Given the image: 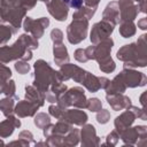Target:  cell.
Instances as JSON below:
<instances>
[{"instance_id": "obj_30", "label": "cell", "mask_w": 147, "mask_h": 147, "mask_svg": "<svg viewBox=\"0 0 147 147\" xmlns=\"http://www.w3.org/2000/svg\"><path fill=\"white\" fill-rule=\"evenodd\" d=\"M14 107H15V99L10 96H5L3 99H0V110L3 114V116H9L14 114Z\"/></svg>"}, {"instance_id": "obj_56", "label": "cell", "mask_w": 147, "mask_h": 147, "mask_svg": "<svg viewBox=\"0 0 147 147\" xmlns=\"http://www.w3.org/2000/svg\"><path fill=\"white\" fill-rule=\"evenodd\" d=\"M0 145H5V141L2 140V138H0Z\"/></svg>"}, {"instance_id": "obj_54", "label": "cell", "mask_w": 147, "mask_h": 147, "mask_svg": "<svg viewBox=\"0 0 147 147\" xmlns=\"http://www.w3.org/2000/svg\"><path fill=\"white\" fill-rule=\"evenodd\" d=\"M7 80H3L1 77H0V94L3 93V88H5V85H6Z\"/></svg>"}, {"instance_id": "obj_47", "label": "cell", "mask_w": 147, "mask_h": 147, "mask_svg": "<svg viewBox=\"0 0 147 147\" xmlns=\"http://www.w3.org/2000/svg\"><path fill=\"white\" fill-rule=\"evenodd\" d=\"M37 1L38 0H22V5L26 10H31L37 5Z\"/></svg>"}, {"instance_id": "obj_35", "label": "cell", "mask_w": 147, "mask_h": 147, "mask_svg": "<svg viewBox=\"0 0 147 147\" xmlns=\"http://www.w3.org/2000/svg\"><path fill=\"white\" fill-rule=\"evenodd\" d=\"M14 68H15V70L17 71V74H20V75L29 74V71H30V69H31L29 62H28V61H24V60H22V59L15 61Z\"/></svg>"}, {"instance_id": "obj_24", "label": "cell", "mask_w": 147, "mask_h": 147, "mask_svg": "<svg viewBox=\"0 0 147 147\" xmlns=\"http://www.w3.org/2000/svg\"><path fill=\"white\" fill-rule=\"evenodd\" d=\"M126 86L122 79V76L118 74L111 80H109L107 87L105 88L106 94H115V93H124L126 91Z\"/></svg>"}, {"instance_id": "obj_8", "label": "cell", "mask_w": 147, "mask_h": 147, "mask_svg": "<svg viewBox=\"0 0 147 147\" xmlns=\"http://www.w3.org/2000/svg\"><path fill=\"white\" fill-rule=\"evenodd\" d=\"M114 25L110 24L109 22L107 21H99L96 23H94L92 25V29H91V32H90V40L93 45L98 44L99 41L108 38L111 36V33L114 32Z\"/></svg>"}, {"instance_id": "obj_15", "label": "cell", "mask_w": 147, "mask_h": 147, "mask_svg": "<svg viewBox=\"0 0 147 147\" xmlns=\"http://www.w3.org/2000/svg\"><path fill=\"white\" fill-rule=\"evenodd\" d=\"M40 107L26 99L24 100H18L17 103H15L14 107V114L18 117V118H24V117H33L38 109Z\"/></svg>"}, {"instance_id": "obj_22", "label": "cell", "mask_w": 147, "mask_h": 147, "mask_svg": "<svg viewBox=\"0 0 147 147\" xmlns=\"http://www.w3.org/2000/svg\"><path fill=\"white\" fill-rule=\"evenodd\" d=\"M25 99L38 105L39 107H42L46 101L45 94L37 90L33 85H25Z\"/></svg>"}, {"instance_id": "obj_11", "label": "cell", "mask_w": 147, "mask_h": 147, "mask_svg": "<svg viewBox=\"0 0 147 147\" xmlns=\"http://www.w3.org/2000/svg\"><path fill=\"white\" fill-rule=\"evenodd\" d=\"M147 134V126L145 125H136V126H130L122 131L119 133V139L124 142V145L133 146L138 141V139L142 136Z\"/></svg>"}, {"instance_id": "obj_23", "label": "cell", "mask_w": 147, "mask_h": 147, "mask_svg": "<svg viewBox=\"0 0 147 147\" xmlns=\"http://www.w3.org/2000/svg\"><path fill=\"white\" fill-rule=\"evenodd\" d=\"M68 90L67 85L63 84V83H59V84H53L51 85V87L48 88V91L45 93V99L47 102L49 103H56L57 101V98L64 93L65 91Z\"/></svg>"}, {"instance_id": "obj_6", "label": "cell", "mask_w": 147, "mask_h": 147, "mask_svg": "<svg viewBox=\"0 0 147 147\" xmlns=\"http://www.w3.org/2000/svg\"><path fill=\"white\" fill-rule=\"evenodd\" d=\"M49 24H51V21L47 17H40L38 20H33L32 17L25 16L23 20L22 26L25 33L31 34L36 39H40L45 33V29H47Z\"/></svg>"}, {"instance_id": "obj_49", "label": "cell", "mask_w": 147, "mask_h": 147, "mask_svg": "<svg viewBox=\"0 0 147 147\" xmlns=\"http://www.w3.org/2000/svg\"><path fill=\"white\" fill-rule=\"evenodd\" d=\"M85 53H86V56H87L88 61L90 60H94V45L92 44L91 46L86 47L85 48Z\"/></svg>"}, {"instance_id": "obj_57", "label": "cell", "mask_w": 147, "mask_h": 147, "mask_svg": "<svg viewBox=\"0 0 147 147\" xmlns=\"http://www.w3.org/2000/svg\"><path fill=\"white\" fill-rule=\"evenodd\" d=\"M39 1H41V2H45V3H46V2H48L49 0H39Z\"/></svg>"}, {"instance_id": "obj_4", "label": "cell", "mask_w": 147, "mask_h": 147, "mask_svg": "<svg viewBox=\"0 0 147 147\" xmlns=\"http://www.w3.org/2000/svg\"><path fill=\"white\" fill-rule=\"evenodd\" d=\"M87 98L85 95L84 88L82 86H74L71 88H68L64 93H62L56 101V105L63 109L74 107L79 109L86 108Z\"/></svg>"}, {"instance_id": "obj_40", "label": "cell", "mask_w": 147, "mask_h": 147, "mask_svg": "<svg viewBox=\"0 0 147 147\" xmlns=\"http://www.w3.org/2000/svg\"><path fill=\"white\" fill-rule=\"evenodd\" d=\"M118 140H119V134H118V132H117L116 130H113V131H110V132L107 134V137H106V142L102 144V145H103V146H106V145H108V146H115V145H117Z\"/></svg>"}, {"instance_id": "obj_43", "label": "cell", "mask_w": 147, "mask_h": 147, "mask_svg": "<svg viewBox=\"0 0 147 147\" xmlns=\"http://www.w3.org/2000/svg\"><path fill=\"white\" fill-rule=\"evenodd\" d=\"M74 57L79 63H85V62L88 61V59L86 56V53H85V48H77L74 52Z\"/></svg>"}, {"instance_id": "obj_3", "label": "cell", "mask_w": 147, "mask_h": 147, "mask_svg": "<svg viewBox=\"0 0 147 147\" xmlns=\"http://www.w3.org/2000/svg\"><path fill=\"white\" fill-rule=\"evenodd\" d=\"M33 70L34 72H33L32 85L44 94L48 91L51 85L63 83L60 71L53 69L51 64L42 59H39L34 62Z\"/></svg>"}, {"instance_id": "obj_45", "label": "cell", "mask_w": 147, "mask_h": 147, "mask_svg": "<svg viewBox=\"0 0 147 147\" xmlns=\"http://www.w3.org/2000/svg\"><path fill=\"white\" fill-rule=\"evenodd\" d=\"M17 138H21V139H24L26 141H29L30 144H34V138H33V134L31 131L29 130H23L18 133V137Z\"/></svg>"}, {"instance_id": "obj_38", "label": "cell", "mask_w": 147, "mask_h": 147, "mask_svg": "<svg viewBox=\"0 0 147 147\" xmlns=\"http://www.w3.org/2000/svg\"><path fill=\"white\" fill-rule=\"evenodd\" d=\"M95 119L99 124H107L110 119V111L107 109H100L99 111H96Z\"/></svg>"}, {"instance_id": "obj_46", "label": "cell", "mask_w": 147, "mask_h": 147, "mask_svg": "<svg viewBox=\"0 0 147 147\" xmlns=\"http://www.w3.org/2000/svg\"><path fill=\"white\" fill-rule=\"evenodd\" d=\"M69 8H74V9H78L79 7H82L84 5V0H62Z\"/></svg>"}, {"instance_id": "obj_18", "label": "cell", "mask_w": 147, "mask_h": 147, "mask_svg": "<svg viewBox=\"0 0 147 147\" xmlns=\"http://www.w3.org/2000/svg\"><path fill=\"white\" fill-rule=\"evenodd\" d=\"M20 126H21V121L15 114L7 116L5 121L0 122V138L3 139L10 137L14 133L15 129H18Z\"/></svg>"}, {"instance_id": "obj_10", "label": "cell", "mask_w": 147, "mask_h": 147, "mask_svg": "<svg viewBox=\"0 0 147 147\" xmlns=\"http://www.w3.org/2000/svg\"><path fill=\"white\" fill-rule=\"evenodd\" d=\"M79 144L83 147H95L100 145V138L92 124L85 123L79 130Z\"/></svg>"}, {"instance_id": "obj_2", "label": "cell", "mask_w": 147, "mask_h": 147, "mask_svg": "<svg viewBox=\"0 0 147 147\" xmlns=\"http://www.w3.org/2000/svg\"><path fill=\"white\" fill-rule=\"evenodd\" d=\"M38 47V39L29 33H22L11 46H0V64H7L11 61L20 60L28 51H34Z\"/></svg>"}, {"instance_id": "obj_12", "label": "cell", "mask_w": 147, "mask_h": 147, "mask_svg": "<svg viewBox=\"0 0 147 147\" xmlns=\"http://www.w3.org/2000/svg\"><path fill=\"white\" fill-rule=\"evenodd\" d=\"M46 9L59 22H64L69 14V7L62 0H49L46 2Z\"/></svg>"}, {"instance_id": "obj_27", "label": "cell", "mask_w": 147, "mask_h": 147, "mask_svg": "<svg viewBox=\"0 0 147 147\" xmlns=\"http://www.w3.org/2000/svg\"><path fill=\"white\" fill-rule=\"evenodd\" d=\"M118 31L123 38H131L137 32V25L134 24L133 21H123L119 22Z\"/></svg>"}, {"instance_id": "obj_32", "label": "cell", "mask_w": 147, "mask_h": 147, "mask_svg": "<svg viewBox=\"0 0 147 147\" xmlns=\"http://www.w3.org/2000/svg\"><path fill=\"white\" fill-rule=\"evenodd\" d=\"M51 115L47 113H37L33 116V124L38 127V129H44L46 125H48L51 123Z\"/></svg>"}, {"instance_id": "obj_34", "label": "cell", "mask_w": 147, "mask_h": 147, "mask_svg": "<svg viewBox=\"0 0 147 147\" xmlns=\"http://www.w3.org/2000/svg\"><path fill=\"white\" fill-rule=\"evenodd\" d=\"M3 94L6 96H10V98H14L15 100H18V96L16 95V84L13 79L7 80L5 88H3Z\"/></svg>"}, {"instance_id": "obj_39", "label": "cell", "mask_w": 147, "mask_h": 147, "mask_svg": "<svg viewBox=\"0 0 147 147\" xmlns=\"http://www.w3.org/2000/svg\"><path fill=\"white\" fill-rule=\"evenodd\" d=\"M62 136L57 134H51L46 138V144L48 147H62Z\"/></svg>"}, {"instance_id": "obj_29", "label": "cell", "mask_w": 147, "mask_h": 147, "mask_svg": "<svg viewBox=\"0 0 147 147\" xmlns=\"http://www.w3.org/2000/svg\"><path fill=\"white\" fill-rule=\"evenodd\" d=\"M17 30L9 24H0V46L6 45L14 34H16Z\"/></svg>"}, {"instance_id": "obj_50", "label": "cell", "mask_w": 147, "mask_h": 147, "mask_svg": "<svg viewBox=\"0 0 147 147\" xmlns=\"http://www.w3.org/2000/svg\"><path fill=\"white\" fill-rule=\"evenodd\" d=\"M138 28L141 29V30H147V18L146 17H142L138 21Z\"/></svg>"}, {"instance_id": "obj_31", "label": "cell", "mask_w": 147, "mask_h": 147, "mask_svg": "<svg viewBox=\"0 0 147 147\" xmlns=\"http://www.w3.org/2000/svg\"><path fill=\"white\" fill-rule=\"evenodd\" d=\"M74 127V125H71L70 123L62 121V119H57V122L55 124H53V131L52 134H57V136H65L71 129Z\"/></svg>"}, {"instance_id": "obj_52", "label": "cell", "mask_w": 147, "mask_h": 147, "mask_svg": "<svg viewBox=\"0 0 147 147\" xmlns=\"http://www.w3.org/2000/svg\"><path fill=\"white\" fill-rule=\"evenodd\" d=\"M99 82H100V86H101V88L105 90V88L107 87L108 83H109V79L106 78V77H99Z\"/></svg>"}, {"instance_id": "obj_44", "label": "cell", "mask_w": 147, "mask_h": 147, "mask_svg": "<svg viewBox=\"0 0 147 147\" xmlns=\"http://www.w3.org/2000/svg\"><path fill=\"white\" fill-rule=\"evenodd\" d=\"M0 77L3 80H8L11 78V70L6 64H0Z\"/></svg>"}, {"instance_id": "obj_48", "label": "cell", "mask_w": 147, "mask_h": 147, "mask_svg": "<svg viewBox=\"0 0 147 147\" xmlns=\"http://www.w3.org/2000/svg\"><path fill=\"white\" fill-rule=\"evenodd\" d=\"M11 146V145H18V146H22V147H29L31 144L29 142V141H26V140H24V139H21V138H18L17 140H14V141H10L9 144H8V146Z\"/></svg>"}, {"instance_id": "obj_21", "label": "cell", "mask_w": 147, "mask_h": 147, "mask_svg": "<svg viewBox=\"0 0 147 147\" xmlns=\"http://www.w3.org/2000/svg\"><path fill=\"white\" fill-rule=\"evenodd\" d=\"M53 57L56 65H62L67 62H69L70 56L68 53V49L63 42L60 44H53Z\"/></svg>"}, {"instance_id": "obj_41", "label": "cell", "mask_w": 147, "mask_h": 147, "mask_svg": "<svg viewBox=\"0 0 147 147\" xmlns=\"http://www.w3.org/2000/svg\"><path fill=\"white\" fill-rule=\"evenodd\" d=\"M49 37H51V40L53 41V44H60V42H63V32L55 28L51 31L49 33Z\"/></svg>"}, {"instance_id": "obj_28", "label": "cell", "mask_w": 147, "mask_h": 147, "mask_svg": "<svg viewBox=\"0 0 147 147\" xmlns=\"http://www.w3.org/2000/svg\"><path fill=\"white\" fill-rule=\"evenodd\" d=\"M79 144V129L72 127L62 139V147H74Z\"/></svg>"}, {"instance_id": "obj_5", "label": "cell", "mask_w": 147, "mask_h": 147, "mask_svg": "<svg viewBox=\"0 0 147 147\" xmlns=\"http://www.w3.org/2000/svg\"><path fill=\"white\" fill-rule=\"evenodd\" d=\"M88 21L87 20H72L67 26V39L71 45H77L84 41L87 37Z\"/></svg>"}, {"instance_id": "obj_20", "label": "cell", "mask_w": 147, "mask_h": 147, "mask_svg": "<svg viewBox=\"0 0 147 147\" xmlns=\"http://www.w3.org/2000/svg\"><path fill=\"white\" fill-rule=\"evenodd\" d=\"M102 20L109 22L114 26L119 24V8L117 1H110L107 3L102 11Z\"/></svg>"}, {"instance_id": "obj_9", "label": "cell", "mask_w": 147, "mask_h": 147, "mask_svg": "<svg viewBox=\"0 0 147 147\" xmlns=\"http://www.w3.org/2000/svg\"><path fill=\"white\" fill-rule=\"evenodd\" d=\"M59 71L61 74L63 82L69 80V79H74L76 83H79V84H82V82L86 75L85 69H83L76 64H72L70 62H67V63L60 65Z\"/></svg>"}, {"instance_id": "obj_7", "label": "cell", "mask_w": 147, "mask_h": 147, "mask_svg": "<svg viewBox=\"0 0 147 147\" xmlns=\"http://www.w3.org/2000/svg\"><path fill=\"white\" fill-rule=\"evenodd\" d=\"M122 76V79L126 87L136 88V87H142L147 83V77L144 72L138 71L136 69H129L123 68V70L119 72Z\"/></svg>"}, {"instance_id": "obj_14", "label": "cell", "mask_w": 147, "mask_h": 147, "mask_svg": "<svg viewBox=\"0 0 147 147\" xmlns=\"http://www.w3.org/2000/svg\"><path fill=\"white\" fill-rule=\"evenodd\" d=\"M61 119L70 123L71 125L82 126L85 123H87L88 116L83 109H79V108H67L64 110L63 116H62Z\"/></svg>"}, {"instance_id": "obj_33", "label": "cell", "mask_w": 147, "mask_h": 147, "mask_svg": "<svg viewBox=\"0 0 147 147\" xmlns=\"http://www.w3.org/2000/svg\"><path fill=\"white\" fill-rule=\"evenodd\" d=\"M98 64H99V69L105 74H111L116 69V63L111 57H109V59H107V60H105Z\"/></svg>"}, {"instance_id": "obj_19", "label": "cell", "mask_w": 147, "mask_h": 147, "mask_svg": "<svg viewBox=\"0 0 147 147\" xmlns=\"http://www.w3.org/2000/svg\"><path fill=\"white\" fill-rule=\"evenodd\" d=\"M134 121H136V116H134V114L127 108V109H124V111L119 115V116H117L116 118H115V121H114V126H115V130L118 132V134L122 132V131H124L125 129H127V127H130L133 123H134Z\"/></svg>"}, {"instance_id": "obj_26", "label": "cell", "mask_w": 147, "mask_h": 147, "mask_svg": "<svg viewBox=\"0 0 147 147\" xmlns=\"http://www.w3.org/2000/svg\"><path fill=\"white\" fill-rule=\"evenodd\" d=\"M98 7H88V6H85L83 5L82 7H79L78 9H76L72 14V20H87L90 21L95 11H96Z\"/></svg>"}, {"instance_id": "obj_55", "label": "cell", "mask_w": 147, "mask_h": 147, "mask_svg": "<svg viewBox=\"0 0 147 147\" xmlns=\"http://www.w3.org/2000/svg\"><path fill=\"white\" fill-rule=\"evenodd\" d=\"M34 146H46V147H48V146H47V144H46V141H39V142H34Z\"/></svg>"}, {"instance_id": "obj_36", "label": "cell", "mask_w": 147, "mask_h": 147, "mask_svg": "<svg viewBox=\"0 0 147 147\" xmlns=\"http://www.w3.org/2000/svg\"><path fill=\"white\" fill-rule=\"evenodd\" d=\"M86 109H88V110L92 111V113L99 111L100 109H102V102H101V100H100L99 98H91V99H87Z\"/></svg>"}, {"instance_id": "obj_37", "label": "cell", "mask_w": 147, "mask_h": 147, "mask_svg": "<svg viewBox=\"0 0 147 147\" xmlns=\"http://www.w3.org/2000/svg\"><path fill=\"white\" fill-rule=\"evenodd\" d=\"M64 110H65V109H62V108L59 107L56 103H52V105L48 107V114H49L52 117L56 118V119H61V118H62Z\"/></svg>"}, {"instance_id": "obj_58", "label": "cell", "mask_w": 147, "mask_h": 147, "mask_svg": "<svg viewBox=\"0 0 147 147\" xmlns=\"http://www.w3.org/2000/svg\"><path fill=\"white\" fill-rule=\"evenodd\" d=\"M133 1H134V2H137V3H138V2H140V1H142V0H133Z\"/></svg>"}, {"instance_id": "obj_59", "label": "cell", "mask_w": 147, "mask_h": 147, "mask_svg": "<svg viewBox=\"0 0 147 147\" xmlns=\"http://www.w3.org/2000/svg\"><path fill=\"white\" fill-rule=\"evenodd\" d=\"M1 1H2V0H0V5H1Z\"/></svg>"}, {"instance_id": "obj_16", "label": "cell", "mask_w": 147, "mask_h": 147, "mask_svg": "<svg viewBox=\"0 0 147 147\" xmlns=\"http://www.w3.org/2000/svg\"><path fill=\"white\" fill-rule=\"evenodd\" d=\"M113 46H114V40L110 37L95 44L94 45V60L98 63H100V62L111 57L110 52H111Z\"/></svg>"}, {"instance_id": "obj_13", "label": "cell", "mask_w": 147, "mask_h": 147, "mask_svg": "<svg viewBox=\"0 0 147 147\" xmlns=\"http://www.w3.org/2000/svg\"><path fill=\"white\" fill-rule=\"evenodd\" d=\"M119 8V22L123 21H134L139 14L138 7L133 0H118Z\"/></svg>"}, {"instance_id": "obj_1", "label": "cell", "mask_w": 147, "mask_h": 147, "mask_svg": "<svg viewBox=\"0 0 147 147\" xmlns=\"http://www.w3.org/2000/svg\"><path fill=\"white\" fill-rule=\"evenodd\" d=\"M116 57L124 62V69L145 68L147 65V34L142 33L136 42L122 46L117 51Z\"/></svg>"}, {"instance_id": "obj_25", "label": "cell", "mask_w": 147, "mask_h": 147, "mask_svg": "<svg viewBox=\"0 0 147 147\" xmlns=\"http://www.w3.org/2000/svg\"><path fill=\"white\" fill-rule=\"evenodd\" d=\"M82 85L91 93H95L101 88L100 82H99V77L93 75V74H91V72H88V71H86V75H85V77H84V79L82 82Z\"/></svg>"}, {"instance_id": "obj_42", "label": "cell", "mask_w": 147, "mask_h": 147, "mask_svg": "<svg viewBox=\"0 0 147 147\" xmlns=\"http://www.w3.org/2000/svg\"><path fill=\"white\" fill-rule=\"evenodd\" d=\"M129 109L134 114L136 118H140V119H142V121H147V115H146L145 108H138V107L131 105V106L129 107Z\"/></svg>"}, {"instance_id": "obj_17", "label": "cell", "mask_w": 147, "mask_h": 147, "mask_svg": "<svg viewBox=\"0 0 147 147\" xmlns=\"http://www.w3.org/2000/svg\"><path fill=\"white\" fill-rule=\"evenodd\" d=\"M106 100H107L108 105L111 107V109L115 110V111L127 109L132 105L131 99L127 95H125L124 93L106 94Z\"/></svg>"}, {"instance_id": "obj_51", "label": "cell", "mask_w": 147, "mask_h": 147, "mask_svg": "<svg viewBox=\"0 0 147 147\" xmlns=\"http://www.w3.org/2000/svg\"><path fill=\"white\" fill-rule=\"evenodd\" d=\"M100 0H84V5L88 7H98Z\"/></svg>"}, {"instance_id": "obj_53", "label": "cell", "mask_w": 147, "mask_h": 147, "mask_svg": "<svg viewBox=\"0 0 147 147\" xmlns=\"http://www.w3.org/2000/svg\"><path fill=\"white\" fill-rule=\"evenodd\" d=\"M145 98H146V92H144V93L140 95V98H139V102H140V105H141V107H142V108H145V107H146Z\"/></svg>"}]
</instances>
